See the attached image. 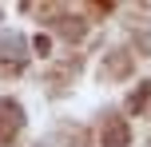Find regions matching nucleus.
I'll return each instance as SVG.
<instances>
[{"instance_id":"1","label":"nucleus","mask_w":151,"mask_h":147,"mask_svg":"<svg viewBox=\"0 0 151 147\" xmlns=\"http://www.w3.org/2000/svg\"><path fill=\"white\" fill-rule=\"evenodd\" d=\"M24 127V111L16 100H0V147H8Z\"/></svg>"},{"instance_id":"2","label":"nucleus","mask_w":151,"mask_h":147,"mask_svg":"<svg viewBox=\"0 0 151 147\" xmlns=\"http://www.w3.org/2000/svg\"><path fill=\"white\" fill-rule=\"evenodd\" d=\"M104 143H107V147H123V143H127V131H123L119 119H111V123L104 127Z\"/></svg>"}]
</instances>
